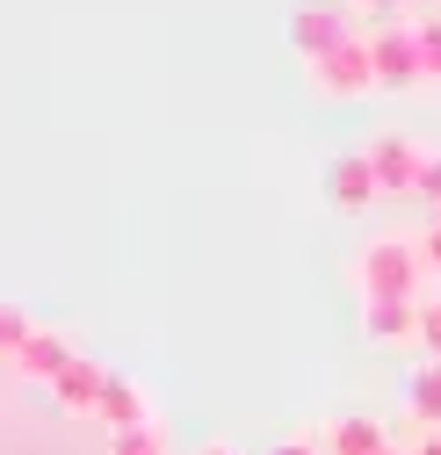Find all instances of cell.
<instances>
[{
	"label": "cell",
	"instance_id": "cell-1",
	"mask_svg": "<svg viewBox=\"0 0 441 455\" xmlns=\"http://www.w3.org/2000/svg\"><path fill=\"white\" fill-rule=\"evenodd\" d=\"M420 282H427V260H420V239H398V232H383L355 253V297L362 304H405L420 297Z\"/></svg>",
	"mask_w": 441,
	"mask_h": 455
},
{
	"label": "cell",
	"instance_id": "cell-2",
	"mask_svg": "<svg viewBox=\"0 0 441 455\" xmlns=\"http://www.w3.org/2000/svg\"><path fill=\"white\" fill-rule=\"evenodd\" d=\"M348 36H355V8H348V0H297V8H290V51L304 66L333 59Z\"/></svg>",
	"mask_w": 441,
	"mask_h": 455
},
{
	"label": "cell",
	"instance_id": "cell-3",
	"mask_svg": "<svg viewBox=\"0 0 441 455\" xmlns=\"http://www.w3.org/2000/svg\"><path fill=\"white\" fill-rule=\"evenodd\" d=\"M311 73V87L325 94V101H348V94H383L376 87V44H369V29H355L333 59H318V66H304Z\"/></svg>",
	"mask_w": 441,
	"mask_h": 455
},
{
	"label": "cell",
	"instance_id": "cell-4",
	"mask_svg": "<svg viewBox=\"0 0 441 455\" xmlns=\"http://www.w3.org/2000/svg\"><path fill=\"white\" fill-rule=\"evenodd\" d=\"M369 44H376V87H383V94H413V87H427V66H420V36H413V22L369 29Z\"/></svg>",
	"mask_w": 441,
	"mask_h": 455
},
{
	"label": "cell",
	"instance_id": "cell-5",
	"mask_svg": "<svg viewBox=\"0 0 441 455\" xmlns=\"http://www.w3.org/2000/svg\"><path fill=\"white\" fill-rule=\"evenodd\" d=\"M376 166H369V152H341V159H325V203H333L341 217H362V210H376Z\"/></svg>",
	"mask_w": 441,
	"mask_h": 455
},
{
	"label": "cell",
	"instance_id": "cell-6",
	"mask_svg": "<svg viewBox=\"0 0 441 455\" xmlns=\"http://www.w3.org/2000/svg\"><path fill=\"white\" fill-rule=\"evenodd\" d=\"M362 152H369V166H376V188H383V196H413L420 166H427V145H413L405 131H383V138L362 145Z\"/></svg>",
	"mask_w": 441,
	"mask_h": 455
},
{
	"label": "cell",
	"instance_id": "cell-7",
	"mask_svg": "<svg viewBox=\"0 0 441 455\" xmlns=\"http://www.w3.org/2000/svg\"><path fill=\"white\" fill-rule=\"evenodd\" d=\"M311 434H318L325 455H383V448H391V427H383L376 412H341V419H325Z\"/></svg>",
	"mask_w": 441,
	"mask_h": 455
},
{
	"label": "cell",
	"instance_id": "cell-8",
	"mask_svg": "<svg viewBox=\"0 0 441 455\" xmlns=\"http://www.w3.org/2000/svg\"><path fill=\"white\" fill-rule=\"evenodd\" d=\"M73 362H80V347H73V339H66L59 325H36V332L22 339V355H15V369H22L29 383H44V390L59 383V376H66Z\"/></svg>",
	"mask_w": 441,
	"mask_h": 455
},
{
	"label": "cell",
	"instance_id": "cell-9",
	"mask_svg": "<svg viewBox=\"0 0 441 455\" xmlns=\"http://www.w3.org/2000/svg\"><path fill=\"white\" fill-rule=\"evenodd\" d=\"M94 419H101L108 434L152 427V397H145V383H138V376H116V369H108V383H101V405H94Z\"/></svg>",
	"mask_w": 441,
	"mask_h": 455
},
{
	"label": "cell",
	"instance_id": "cell-10",
	"mask_svg": "<svg viewBox=\"0 0 441 455\" xmlns=\"http://www.w3.org/2000/svg\"><path fill=\"white\" fill-rule=\"evenodd\" d=\"M362 332L376 339V347H413V339H420V297H405V304H362Z\"/></svg>",
	"mask_w": 441,
	"mask_h": 455
},
{
	"label": "cell",
	"instance_id": "cell-11",
	"mask_svg": "<svg viewBox=\"0 0 441 455\" xmlns=\"http://www.w3.org/2000/svg\"><path fill=\"white\" fill-rule=\"evenodd\" d=\"M101 383H108V369L101 362H73L59 383H51V405H59V412H80V419H94V405H101Z\"/></svg>",
	"mask_w": 441,
	"mask_h": 455
},
{
	"label": "cell",
	"instance_id": "cell-12",
	"mask_svg": "<svg viewBox=\"0 0 441 455\" xmlns=\"http://www.w3.org/2000/svg\"><path fill=\"white\" fill-rule=\"evenodd\" d=\"M405 412H413V427L441 434V362H420L405 376Z\"/></svg>",
	"mask_w": 441,
	"mask_h": 455
},
{
	"label": "cell",
	"instance_id": "cell-13",
	"mask_svg": "<svg viewBox=\"0 0 441 455\" xmlns=\"http://www.w3.org/2000/svg\"><path fill=\"white\" fill-rule=\"evenodd\" d=\"M29 332H36V318H29L22 304H8V297H0V362H15Z\"/></svg>",
	"mask_w": 441,
	"mask_h": 455
},
{
	"label": "cell",
	"instance_id": "cell-14",
	"mask_svg": "<svg viewBox=\"0 0 441 455\" xmlns=\"http://www.w3.org/2000/svg\"><path fill=\"white\" fill-rule=\"evenodd\" d=\"M413 36H420V66H427V87H441V15H413Z\"/></svg>",
	"mask_w": 441,
	"mask_h": 455
},
{
	"label": "cell",
	"instance_id": "cell-15",
	"mask_svg": "<svg viewBox=\"0 0 441 455\" xmlns=\"http://www.w3.org/2000/svg\"><path fill=\"white\" fill-rule=\"evenodd\" d=\"M108 455H167V434H159V419L131 427V434H108Z\"/></svg>",
	"mask_w": 441,
	"mask_h": 455
},
{
	"label": "cell",
	"instance_id": "cell-16",
	"mask_svg": "<svg viewBox=\"0 0 441 455\" xmlns=\"http://www.w3.org/2000/svg\"><path fill=\"white\" fill-rule=\"evenodd\" d=\"M420 347L427 362H441V297H420Z\"/></svg>",
	"mask_w": 441,
	"mask_h": 455
},
{
	"label": "cell",
	"instance_id": "cell-17",
	"mask_svg": "<svg viewBox=\"0 0 441 455\" xmlns=\"http://www.w3.org/2000/svg\"><path fill=\"white\" fill-rule=\"evenodd\" d=\"M405 8H413V0H355V15H369L376 29H391V22H405Z\"/></svg>",
	"mask_w": 441,
	"mask_h": 455
},
{
	"label": "cell",
	"instance_id": "cell-18",
	"mask_svg": "<svg viewBox=\"0 0 441 455\" xmlns=\"http://www.w3.org/2000/svg\"><path fill=\"white\" fill-rule=\"evenodd\" d=\"M413 196L441 210V152H427V166H420V181H413Z\"/></svg>",
	"mask_w": 441,
	"mask_h": 455
},
{
	"label": "cell",
	"instance_id": "cell-19",
	"mask_svg": "<svg viewBox=\"0 0 441 455\" xmlns=\"http://www.w3.org/2000/svg\"><path fill=\"white\" fill-rule=\"evenodd\" d=\"M268 455H325V448H318V434H283Z\"/></svg>",
	"mask_w": 441,
	"mask_h": 455
},
{
	"label": "cell",
	"instance_id": "cell-20",
	"mask_svg": "<svg viewBox=\"0 0 441 455\" xmlns=\"http://www.w3.org/2000/svg\"><path fill=\"white\" fill-rule=\"evenodd\" d=\"M420 260H427V275H441V224H427V232H420Z\"/></svg>",
	"mask_w": 441,
	"mask_h": 455
},
{
	"label": "cell",
	"instance_id": "cell-21",
	"mask_svg": "<svg viewBox=\"0 0 441 455\" xmlns=\"http://www.w3.org/2000/svg\"><path fill=\"white\" fill-rule=\"evenodd\" d=\"M413 455H441V434H420V441H413Z\"/></svg>",
	"mask_w": 441,
	"mask_h": 455
},
{
	"label": "cell",
	"instance_id": "cell-22",
	"mask_svg": "<svg viewBox=\"0 0 441 455\" xmlns=\"http://www.w3.org/2000/svg\"><path fill=\"white\" fill-rule=\"evenodd\" d=\"M196 455H239V448H232V441H203Z\"/></svg>",
	"mask_w": 441,
	"mask_h": 455
},
{
	"label": "cell",
	"instance_id": "cell-23",
	"mask_svg": "<svg viewBox=\"0 0 441 455\" xmlns=\"http://www.w3.org/2000/svg\"><path fill=\"white\" fill-rule=\"evenodd\" d=\"M413 8H420V15H434V8H441V0H413Z\"/></svg>",
	"mask_w": 441,
	"mask_h": 455
},
{
	"label": "cell",
	"instance_id": "cell-24",
	"mask_svg": "<svg viewBox=\"0 0 441 455\" xmlns=\"http://www.w3.org/2000/svg\"><path fill=\"white\" fill-rule=\"evenodd\" d=\"M383 455H413V448H398V441H391V448H383Z\"/></svg>",
	"mask_w": 441,
	"mask_h": 455
},
{
	"label": "cell",
	"instance_id": "cell-25",
	"mask_svg": "<svg viewBox=\"0 0 441 455\" xmlns=\"http://www.w3.org/2000/svg\"><path fill=\"white\" fill-rule=\"evenodd\" d=\"M434 15H441V8H434Z\"/></svg>",
	"mask_w": 441,
	"mask_h": 455
}]
</instances>
